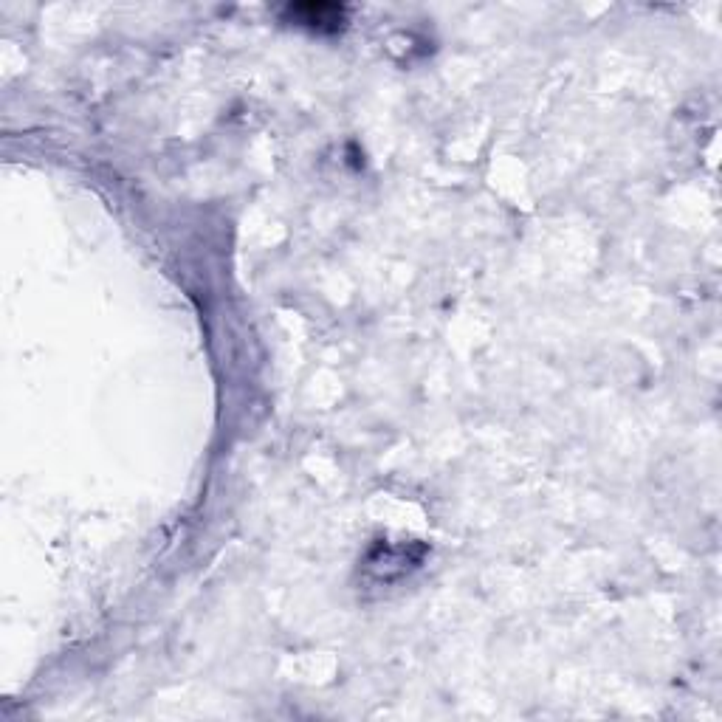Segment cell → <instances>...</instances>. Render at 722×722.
I'll return each mask as SVG.
<instances>
[{"label": "cell", "mask_w": 722, "mask_h": 722, "mask_svg": "<svg viewBox=\"0 0 722 722\" xmlns=\"http://www.w3.org/2000/svg\"><path fill=\"white\" fill-rule=\"evenodd\" d=\"M285 15L291 17L294 23L299 26H311V29H319V32H336L342 29L345 23V9L342 6H333V3H302V6H288Z\"/></svg>", "instance_id": "cell-1"}]
</instances>
